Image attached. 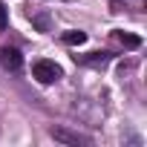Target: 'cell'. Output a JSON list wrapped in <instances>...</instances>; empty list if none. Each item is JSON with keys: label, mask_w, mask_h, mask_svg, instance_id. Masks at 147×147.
<instances>
[{"label": "cell", "mask_w": 147, "mask_h": 147, "mask_svg": "<svg viewBox=\"0 0 147 147\" xmlns=\"http://www.w3.org/2000/svg\"><path fill=\"white\" fill-rule=\"evenodd\" d=\"M110 52H92V58H81V63H107Z\"/></svg>", "instance_id": "obj_6"}, {"label": "cell", "mask_w": 147, "mask_h": 147, "mask_svg": "<svg viewBox=\"0 0 147 147\" xmlns=\"http://www.w3.org/2000/svg\"><path fill=\"white\" fill-rule=\"evenodd\" d=\"M32 23H35L40 32H49V18H46V15H35V18H32Z\"/></svg>", "instance_id": "obj_7"}, {"label": "cell", "mask_w": 147, "mask_h": 147, "mask_svg": "<svg viewBox=\"0 0 147 147\" xmlns=\"http://www.w3.org/2000/svg\"><path fill=\"white\" fill-rule=\"evenodd\" d=\"M115 38H118L127 49H138V46H141V38H138V35H130V32H115Z\"/></svg>", "instance_id": "obj_5"}, {"label": "cell", "mask_w": 147, "mask_h": 147, "mask_svg": "<svg viewBox=\"0 0 147 147\" xmlns=\"http://www.w3.org/2000/svg\"><path fill=\"white\" fill-rule=\"evenodd\" d=\"M9 26V12H6V6L0 3V29H6Z\"/></svg>", "instance_id": "obj_8"}, {"label": "cell", "mask_w": 147, "mask_h": 147, "mask_svg": "<svg viewBox=\"0 0 147 147\" xmlns=\"http://www.w3.org/2000/svg\"><path fill=\"white\" fill-rule=\"evenodd\" d=\"M49 136H52L55 141H61V144H69V147L87 144V138H84L81 133H72V130H66V127H52V130H49Z\"/></svg>", "instance_id": "obj_3"}, {"label": "cell", "mask_w": 147, "mask_h": 147, "mask_svg": "<svg viewBox=\"0 0 147 147\" xmlns=\"http://www.w3.org/2000/svg\"><path fill=\"white\" fill-rule=\"evenodd\" d=\"M0 66L9 69V72H18L23 66V55L15 46H0Z\"/></svg>", "instance_id": "obj_2"}, {"label": "cell", "mask_w": 147, "mask_h": 147, "mask_svg": "<svg viewBox=\"0 0 147 147\" xmlns=\"http://www.w3.org/2000/svg\"><path fill=\"white\" fill-rule=\"evenodd\" d=\"M32 75L40 81V84H55L63 72H61V66L55 63V61H49V58H40V61H35V66H32Z\"/></svg>", "instance_id": "obj_1"}, {"label": "cell", "mask_w": 147, "mask_h": 147, "mask_svg": "<svg viewBox=\"0 0 147 147\" xmlns=\"http://www.w3.org/2000/svg\"><path fill=\"white\" fill-rule=\"evenodd\" d=\"M63 43H66V46H81V43H87V32L72 29V32H66V35H63Z\"/></svg>", "instance_id": "obj_4"}]
</instances>
